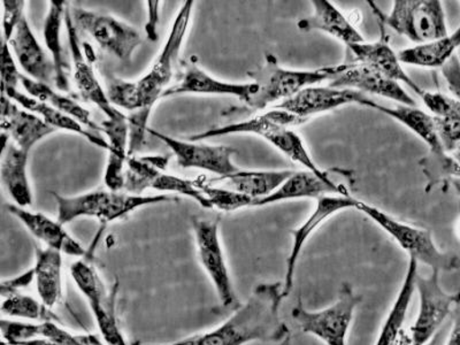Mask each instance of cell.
<instances>
[{
	"instance_id": "681fc988",
	"label": "cell",
	"mask_w": 460,
	"mask_h": 345,
	"mask_svg": "<svg viewBox=\"0 0 460 345\" xmlns=\"http://www.w3.org/2000/svg\"><path fill=\"white\" fill-rule=\"evenodd\" d=\"M395 345H412V342H411V338L408 332H402V334L400 338H398Z\"/></svg>"
},
{
	"instance_id": "484cf974",
	"label": "cell",
	"mask_w": 460,
	"mask_h": 345,
	"mask_svg": "<svg viewBox=\"0 0 460 345\" xmlns=\"http://www.w3.org/2000/svg\"><path fill=\"white\" fill-rule=\"evenodd\" d=\"M314 13L299 20V31L310 32L320 31L335 37L348 47L365 42L364 37L357 31L350 20L345 18L338 7L328 0H314Z\"/></svg>"
},
{
	"instance_id": "ab89813d",
	"label": "cell",
	"mask_w": 460,
	"mask_h": 345,
	"mask_svg": "<svg viewBox=\"0 0 460 345\" xmlns=\"http://www.w3.org/2000/svg\"><path fill=\"white\" fill-rule=\"evenodd\" d=\"M152 109L154 108H143L133 111L127 117V122H128L129 157H133L146 144L147 129H149L147 122H149Z\"/></svg>"
},
{
	"instance_id": "4dcf8cb0",
	"label": "cell",
	"mask_w": 460,
	"mask_h": 345,
	"mask_svg": "<svg viewBox=\"0 0 460 345\" xmlns=\"http://www.w3.org/2000/svg\"><path fill=\"white\" fill-rule=\"evenodd\" d=\"M5 96L14 101L16 104L22 105L29 112L40 115V118L52 128L72 131V133L88 139L93 146L101 147V149L110 150V143L106 139L94 133V131L84 129L80 122L74 120L73 118L60 112L47 102L37 101L36 98L20 93L19 90L5 94Z\"/></svg>"
},
{
	"instance_id": "cb8c5ba5",
	"label": "cell",
	"mask_w": 460,
	"mask_h": 345,
	"mask_svg": "<svg viewBox=\"0 0 460 345\" xmlns=\"http://www.w3.org/2000/svg\"><path fill=\"white\" fill-rule=\"evenodd\" d=\"M348 50L355 58L356 63L367 65L398 84L402 82L412 89L419 97L424 93L425 90L421 89L417 82L411 79L409 74L404 71L398 53L393 50L387 40L381 39L373 43L353 44L348 47Z\"/></svg>"
},
{
	"instance_id": "e575fe53",
	"label": "cell",
	"mask_w": 460,
	"mask_h": 345,
	"mask_svg": "<svg viewBox=\"0 0 460 345\" xmlns=\"http://www.w3.org/2000/svg\"><path fill=\"white\" fill-rule=\"evenodd\" d=\"M418 274V261L414 258H409L404 281H402L396 301L382 326L376 345H395L400 338L406 314H408L411 301H412L414 291H416Z\"/></svg>"
},
{
	"instance_id": "5b68a950",
	"label": "cell",
	"mask_w": 460,
	"mask_h": 345,
	"mask_svg": "<svg viewBox=\"0 0 460 345\" xmlns=\"http://www.w3.org/2000/svg\"><path fill=\"white\" fill-rule=\"evenodd\" d=\"M58 207L57 221L67 225L79 217H94L102 225L122 220L130 213L147 205L159 203H174L179 199L167 195L135 196L120 191L97 190L75 197H64L51 192Z\"/></svg>"
},
{
	"instance_id": "f6af8a7d",
	"label": "cell",
	"mask_w": 460,
	"mask_h": 345,
	"mask_svg": "<svg viewBox=\"0 0 460 345\" xmlns=\"http://www.w3.org/2000/svg\"><path fill=\"white\" fill-rule=\"evenodd\" d=\"M32 281H35L34 269L27 270V272L19 275V277L4 280L2 282V290H0V293H2V295L16 293V291H20L24 289V288H27Z\"/></svg>"
},
{
	"instance_id": "3957f363",
	"label": "cell",
	"mask_w": 460,
	"mask_h": 345,
	"mask_svg": "<svg viewBox=\"0 0 460 345\" xmlns=\"http://www.w3.org/2000/svg\"><path fill=\"white\" fill-rule=\"evenodd\" d=\"M306 120L280 109H273L264 114L254 115L248 120L230 123L223 127L204 131L190 137L192 142H200L212 137H226L233 134H252L266 139L275 149L305 167L307 171L320 176H328V172L320 170L309 150L298 134L290 129L293 126H301Z\"/></svg>"
},
{
	"instance_id": "e0dca14e",
	"label": "cell",
	"mask_w": 460,
	"mask_h": 345,
	"mask_svg": "<svg viewBox=\"0 0 460 345\" xmlns=\"http://www.w3.org/2000/svg\"><path fill=\"white\" fill-rule=\"evenodd\" d=\"M65 24L74 63V81H75L81 97L84 101L96 105L108 119L125 117V114L120 112V110L114 108L112 102H110L108 93L102 90V84L93 72V66L86 59L84 51H82L79 35H77V29L74 24L71 8L69 7L66 11Z\"/></svg>"
},
{
	"instance_id": "f35d334b",
	"label": "cell",
	"mask_w": 460,
	"mask_h": 345,
	"mask_svg": "<svg viewBox=\"0 0 460 345\" xmlns=\"http://www.w3.org/2000/svg\"><path fill=\"white\" fill-rule=\"evenodd\" d=\"M434 118L442 149L451 155L460 146V102L450 113Z\"/></svg>"
},
{
	"instance_id": "6da1fadb",
	"label": "cell",
	"mask_w": 460,
	"mask_h": 345,
	"mask_svg": "<svg viewBox=\"0 0 460 345\" xmlns=\"http://www.w3.org/2000/svg\"><path fill=\"white\" fill-rule=\"evenodd\" d=\"M285 299L283 282L261 283L248 301L215 330L179 342L163 345H245L252 342L281 343L290 331L280 318Z\"/></svg>"
},
{
	"instance_id": "8992f818",
	"label": "cell",
	"mask_w": 460,
	"mask_h": 345,
	"mask_svg": "<svg viewBox=\"0 0 460 345\" xmlns=\"http://www.w3.org/2000/svg\"><path fill=\"white\" fill-rule=\"evenodd\" d=\"M357 209L384 229L395 240L409 258L430 267L433 272H455L460 269V259L455 253L439 252L429 229L402 223L381 209L358 201Z\"/></svg>"
},
{
	"instance_id": "603a6c76",
	"label": "cell",
	"mask_w": 460,
	"mask_h": 345,
	"mask_svg": "<svg viewBox=\"0 0 460 345\" xmlns=\"http://www.w3.org/2000/svg\"><path fill=\"white\" fill-rule=\"evenodd\" d=\"M2 130L13 138L15 146L28 152L42 141L44 137L55 133L56 129L49 126L42 118L18 108L16 102L2 93Z\"/></svg>"
},
{
	"instance_id": "d590c367",
	"label": "cell",
	"mask_w": 460,
	"mask_h": 345,
	"mask_svg": "<svg viewBox=\"0 0 460 345\" xmlns=\"http://www.w3.org/2000/svg\"><path fill=\"white\" fill-rule=\"evenodd\" d=\"M20 84H22L29 96L36 98L37 101L47 102L60 112L73 118L74 120L80 122L82 126L88 127L89 130L102 133L101 126H98L93 120L89 111L82 108L79 102L72 100L71 97L57 93L49 84L32 80L29 76L23 75V74L20 76Z\"/></svg>"
},
{
	"instance_id": "5bb4252c",
	"label": "cell",
	"mask_w": 460,
	"mask_h": 345,
	"mask_svg": "<svg viewBox=\"0 0 460 345\" xmlns=\"http://www.w3.org/2000/svg\"><path fill=\"white\" fill-rule=\"evenodd\" d=\"M147 134L165 143L174 154L180 167L199 168L219 175L220 178L240 171L234 165L232 157L236 154L233 147L225 146H208L197 142L180 141L155 129H147Z\"/></svg>"
},
{
	"instance_id": "7bdbcfd3",
	"label": "cell",
	"mask_w": 460,
	"mask_h": 345,
	"mask_svg": "<svg viewBox=\"0 0 460 345\" xmlns=\"http://www.w3.org/2000/svg\"><path fill=\"white\" fill-rule=\"evenodd\" d=\"M442 73L450 93L454 94L455 100L460 102V60L457 55L443 66Z\"/></svg>"
},
{
	"instance_id": "bcb514c9",
	"label": "cell",
	"mask_w": 460,
	"mask_h": 345,
	"mask_svg": "<svg viewBox=\"0 0 460 345\" xmlns=\"http://www.w3.org/2000/svg\"><path fill=\"white\" fill-rule=\"evenodd\" d=\"M451 315H453V326L447 335L446 345H460V298L456 303Z\"/></svg>"
},
{
	"instance_id": "d6a6232c",
	"label": "cell",
	"mask_w": 460,
	"mask_h": 345,
	"mask_svg": "<svg viewBox=\"0 0 460 345\" xmlns=\"http://www.w3.org/2000/svg\"><path fill=\"white\" fill-rule=\"evenodd\" d=\"M67 7V3L65 0H52L43 31L45 44L50 52L53 65H55L56 86L60 92L65 93L69 92L68 64L65 60V51L63 43H61V28H63Z\"/></svg>"
},
{
	"instance_id": "f1b7e54d",
	"label": "cell",
	"mask_w": 460,
	"mask_h": 345,
	"mask_svg": "<svg viewBox=\"0 0 460 345\" xmlns=\"http://www.w3.org/2000/svg\"><path fill=\"white\" fill-rule=\"evenodd\" d=\"M34 269L40 301L53 309L64 299L63 253L52 249L36 248Z\"/></svg>"
},
{
	"instance_id": "30bf717a",
	"label": "cell",
	"mask_w": 460,
	"mask_h": 345,
	"mask_svg": "<svg viewBox=\"0 0 460 345\" xmlns=\"http://www.w3.org/2000/svg\"><path fill=\"white\" fill-rule=\"evenodd\" d=\"M71 275L77 289L84 295L92 310L104 343L129 345L118 323L117 309H115L117 289L114 288L112 291H109L94 266L84 259L74 262L71 267Z\"/></svg>"
},
{
	"instance_id": "d4e9b609",
	"label": "cell",
	"mask_w": 460,
	"mask_h": 345,
	"mask_svg": "<svg viewBox=\"0 0 460 345\" xmlns=\"http://www.w3.org/2000/svg\"><path fill=\"white\" fill-rule=\"evenodd\" d=\"M8 44L13 49L16 59L31 79L47 84L55 79V65L40 47L26 16H23Z\"/></svg>"
},
{
	"instance_id": "74e56055",
	"label": "cell",
	"mask_w": 460,
	"mask_h": 345,
	"mask_svg": "<svg viewBox=\"0 0 460 345\" xmlns=\"http://www.w3.org/2000/svg\"><path fill=\"white\" fill-rule=\"evenodd\" d=\"M195 184L207 197L212 208L224 212H234L244 208H253L254 199L229 188L211 186L207 178L195 179Z\"/></svg>"
},
{
	"instance_id": "f546056e",
	"label": "cell",
	"mask_w": 460,
	"mask_h": 345,
	"mask_svg": "<svg viewBox=\"0 0 460 345\" xmlns=\"http://www.w3.org/2000/svg\"><path fill=\"white\" fill-rule=\"evenodd\" d=\"M293 171H238L219 179H208V183H223L225 187L241 192L254 200L266 199L286 182Z\"/></svg>"
},
{
	"instance_id": "7a4b0ae2",
	"label": "cell",
	"mask_w": 460,
	"mask_h": 345,
	"mask_svg": "<svg viewBox=\"0 0 460 345\" xmlns=\"http://www.w3.org/2000/svg\"><path fill=\"white\" fill-rule=\"evenodd\" d=\"M194 5L192 0L182 4L166 43L149 73L137 81H125L117 77L110 80L108 97L114 106L133 112L143 108H154L164 96L174 77L175 63L186 39Z\"/></svg>"
},
{
	"instance_id": "52a82bcc",
	"label": "cell",
	"mask_w": 460,
	"mask_h": 345,
	"mask_svg": "<svg viewBox=\"0 0 460 345\" xmlns=\"http://www.w3.org/2000/svg\"><path fill=\"white\" fill-rule=\"evenodd\" d=\"M361 302L363 297L345 282L341 286L338 299L331 306L322 311H309L299 298L291 311V316L305 334L314 335L327 345H347L353 314Z\"/></svg>"
},
{
	"instance_id": "836d02e7",
	"label": "cell",
	"mask_w": 460,
	"mask_h": 345,
	"mask_svg": "<svg viewBox=\"0 0 460 345\" xmlns=\"http://www.w3.org/2000/svg\"><path fill=\"white\" fill-rule=\"evenodd\" d=\"M460 47V26L442 39L404 49L398 53L401 63L417 67L442 68Z\"/></svg>"
},
{
	"instance_id": "7c38bea8",
	"label": "cell",
	"mask_w": 460,
	"mask_h": 345,
	"mask_svg": "<svg viewBox=\"0 0 460 345\" xmlns=\"http://www.w3.org/2000/svg\"><path fill=\"white\" fill-rule=\"evenodd\" d=\"M416 289L420 305L409 335L412 345H426L441 330L447 315L453 312L456 303L459 301L460 291L447 294L439 285V273L433 270L429 278L418 274Z\"/></svg>"
},
{
	"instance_id": "f5cc1de1",
	"label": "cell",
	"mask_w": 460,
	"mask_h": 345,
	"mask_svg": "<svg viewBox=\"0 0 460 345\" xmlns=\"http://www.w3.org/2000/svg\"><path fill=\"white\" fill-rule=\"evenodd\" d=\"M290 336L289 338H287L286 340H283L281 343H279L278 345H290Z\"/></svg>"
},
{
	"instance_id": "1f68e13d",
	"label": "cell",
	"mask_w": 460,
	"mask_h": 345,
	"mask_svg": "<svg viewBox=\"0 0 460 345\" xmlns=\"http://www.w3.org/2000/svg\"><path fill=\"white\" fill-rule=\"evenodd\" d=\"M28 152L15 144H8L2 152V180L8 194L18 207L27 208L32 204L31 184L28 180Z\"/></svg>"
},
{
	"instance_id": "c3c4849f",
	"label": "cell",
	"mask_w": 460,
	"mask_h": 345,
	"mask_svg": "<svg viewBox=\"0 0 460 345\" xmlns=\"http://www.w3.org/2000/svg\"><path fill=\"white\" fill-rule=\"evenodd\" d=\"M447 339V330L442 327L426 345H446Z\"/></svg>"
},
{
	"instance_id": "2e32d148",
	"label": "cell",
	"mask_w": 460,
	"mask_h": 345,
	"mask_svg": "<svg viewBox=\"0 0 460 345\" xmlns=\"http://www.w3.org/2000/svg\"><path fill=\"white\" fill-rule=\"evenodd\" d=\"M330 86L388 98L400 105L417 106L416 101L402 89L398 82L388 79L376 69L363 64L340 65L339 71L331 80Z\"/></svg>"
},
{
	"instance_id": "60d3db41",
	"label": "cell",
	"mask_w": 460,
	"mask_h": 345,
	"mask_svg": "<svg viewBox=\"0 0 460 345\" xmlns=\"http://www.w3.org/2000/svg\"><path fill=\"white\" fill-rule=\"evenodd\" d=\"M2 93L8 94L18 90L22 73L16 67L13 56L10 52V44L4 40L2 49Z\"/></svg>"
},
{
	"instance_id": "d6986e66",
	"label": "cell",
	"mask_w": 460,
	"mask_h": 345,
	"mask_svg": "<svg viewBox=\"0 0 460 345\" xmlns=\"http://www.w3.org/2000/svg\"><path fill=\"white\" fill-rule=\"evenodd\" d=\"M0 330L8 345H90L89 335H73L56 322L31 323L2 319Z\"/></svg>"
},
{
	"instance_id": "7dc6e473",
	"label": "cell",
	"mask_w": 460,
	"mask_h": 345,
	"mask_svg": "<svg viewBox=\"0 0 460 345\" xmlns=\"http://www.w3.org/2000/svg\"><path fill=\"white\" fill-rule=\"evenodd\" d=\"M442 160L447 164V171L454 175L455 179L460 180V146L453 154L446 155Z\"/></svg>"
},
{
	"instance_id": "816d5d0a",
	"label": "cell",
	"mask_w": 460,
	"mask_h": 345,
	"mask_svg": "<svg viewBox=\"0 0 460 345\" xmlns=\"http://www.w3.org/2000/svg\"><path fill=\"white\" fill-rule=\"evenodd\" d=\"M456 235H457L460 240V219L457 221V224H456Z\"/></svg>"
},
{
	"instance_id": "b9f144b4",
	"label": "cell",
	"mask_w": 460,
	"mask_h": 345,
	"mask_svg": "<svg viewBox=\"0 0 460 345\" xmlns=\"http://www.w3.org/2000/svg\"><path fill=\"white\" fill-rule=\"evenodd\" d=\"M24 5H26V2L23 0H4L3 2L4 40L7 43L13 37L16 28L23 19Z\"/></svg>"
},
{
	"instance_id": "ba28073f",
	"label": "cell",
	"mask_w": 460,
	"mask_h": 345,
	"mask_svg": "<svg viewBox=\"0 0 460 345\" xmlns=\"http://www.w3.org/2000/svg\"><path fill=\"white\" fill-rule=\"evenodd\" d=\"M369 4L382 23L417 45L449 35L445 10L438 0H395L389 14L381 13Z\"/></svg>"
},
{
	"instance_id": "8fae6325",
	"label": "cell",
	"mask_w": 460,
	"mask_h": 345,
	"mask_svg": "<svg viewBox=\"0 0 460 345\" xmlns=\"http://www.w3.org/2000/svg\"><path fill=\"white\" fill-rule=\"evenodd\" d=\"M76 29L88 32L106 52L122 61H130L141 45V34L134 27L109 14L73 7L71 10Z\"/></svg>"
},
{
	"instance_id": "f907efd6",
	"label": "cell",
	"mask_w": 460,
	"mask_h": 345,
	"mask_svg": "<svg viewBox=\"0 0 460 345\" xmlns=\"http://www.w3.org/2000/svg\"><path fill=\"white\" fill-rule=\"evenodd\" d=\"M453 184H454V187L456 189V191H457L458 194L460 195V180L454 179Z\"/></svg>"
},
{
	"instance_id": "8d00e7d4",
	"label": "cell",
	"mask_w": 460,
	"mask_h": 345,
	"mask_svg": "<svg viewBox=\"0 0 460 345\" xmlns=\"http://www.w3.org/2000/svg\"><path fill=\"white\" fill-rule=\"evenodd\" d=\"M2 314L4 316L14 319L31 320V322H56L60 323L51 309L37 301L31 296L16 293L2 295Z\"/></svg>"
},
{
	"instance_id": "4316f807",
	"label": "cell",
	"mask_w": 460,
	"mask_h": 345,
	"mask_svg": "<svg viewBox=\"0 0 460 345\" xmlns=\"http://www.w3.org/2000/svg\"><path fill=\"white\" fill-rule=\"evenodd\" d=\"M360 105L395 119L396 121L402 123L422 139L429 146L431 155L437 158L445 157L446 154L442 149L441 142H439L434 115L418 109L417 106L400 105L397 108H389V106L377 104L376 102L369 100V98L361 102Z\"/></svg>"
},
{
	"instance_id": "ee69618b",
	"label": "cell",
	"mask_w": 460,
	"mask_h": 345,
	"mask_svg": "<svg viewBox=\"0 0 460 345\" xmlns=\"http://www.w3.org/2000/svg\"><path fill=\"white\" fill-rule=\"evenodd\" d=\"M146 4L147 6V22L146 24V36L151 42H157L159 39L157 28L159 23L160 2H158V0H149V2Z\"/></svg>"
},
{
	"instance_id": "44dd1931",
	"label": "cell",
	"mask_w": 460,
	"mask_h": 345,
	"mask_svg": "<svg viewBox=\"0 0 460 345\" xmlns=\"http://www.w3.org/2000/svg\"><path fill=\"white\" fill-rule=\"evenodd\" d=\"M8 213L22 221L24 227L34 235L37 240L48 245V249L56 250L67 256L85 258L86 250L75 238L69 235L64 225L59 221L50 219L43 213H34L28 209L10 204L6 207Z\"/></svg>"
},
{
	"instance_id": "83f0119b",
	"label": "cell",
	"mask_w": 460,
	"mask_h": 345,
	"mask_svg": "<svg viewBox=\"0 0 460 345\" xmlns=\"http://www.w3.org/2000/svg\"><path fill=\"white\" fill-rule=\"evenodd\" d=\"M102 133L109 137L108 165L104 174L105 186L113 191L125 187L126 164L128 160V122L127 117L106 119L101 125Z\"/></svg>"
},
{
	"instance_id": "4fadbf2b",
	"label": "cell",
	"mask_w": 460,
	"mask_h": 345,
	"mask_svg": "<svg viewBox=\"0 0 460 345\" xmlns=\"http://www.w3.org/2000/svg\"><path fill=\"white\" fill-rule=\"evenodd\" d=\"M197 253L209 281L215 287L217 298L224 307L237 305V297L226 262L219 235V223L209 220H192Z\"/></svg>"
},
{
	"instance_id": "ac0fdd59",
	"label": "cell",
	"mask_w": 460,
	"mask_h": 345,
	"mask_svg": "<svg viewBox=\"0 0 460 345\" xmlns=\"http://www.w3.org/2000/svg\"><path fill=\"white\" fill-rule=\"evenodd\" d=\"M367 94L351 89L332 88V86H309L303 89L290 100L275 105L274 109H280L296 115V117L309 120L314 115L328 112V111L341 108L348 104H361L367 100Z\"/></svg>"
},
{
	"instance_id": "9c48e42d",
	"label": "cell",
	"mask_w": 460,
	"mask_h": 345,
	"mask_svg": "<svg viewBox=\"0 0 460 345\" xmlns=\"http://www.w3.org/2000/svg\"><path fill=\"white\" fill-rule=\"evenodd\" d=\"M170 162L166 155H146L129 157L126 164L125 190L130 195L142 196L146 189L159 191L175 192L194 199L201 208H212L195 180L179 178L164 172Z\"/></svg>"
},
{
	"instance_id": "277c9868",
	"label": "cell",
	"mask_w": 460,
	"mask_h": 345,
	"mask_svg": "<svg viewBox=\"0 0 460 345\" xmlns=\"http://www.w3.org/2000/svg\"><path fill=\"white\" fill-rule=\"evenodd\" d=\"M339 71V66L323 67L314 71H296L281 67L273 55H266L265 64L256 71L249 72L253 84L258 86L257 93L252 94L244 102V110H229V113L259 112L269 108L270 105H278L291 97L296 96L303 89L320 84V82L332 80Z\"/></svg>"
},
{
	"instance_id": "9a60e30c",
	"label": "cell",
	"mask_w": 460,
	"mask_h": 345,
	"mask_svg": "<svg viewBox=\"0 0 460 345\" xmlns=\"http://www.w3.org/2000/svg\"><path fill=\"white\" fill-rule=\"evenodd\" d=\"M358 201L351 196L328 195L320 197L319 199H316L314 212L307 217L305 223L299 226L298 228L291 230L293 246H291L289 257L287 259L286 277L285 281H283L285 298L289 297L291 291L294 289L298 259L309 238L314 235L315 230L320 228V226L326 223L332 217L338 215L344 209L356 208Z\"/></svg>"
},
{
	"instance_id": "7402d4cb",
	"label": "cell",
	"mask_w": 460,
	"mask_h": 345,
	"mask_svg": "<svg viewBox=\"0 0 460 345\" xmlns=\"http://www.w3.org/2000/svg\"><path fill=\"white\" fill-rule=\"evenodd\" d=\"M328 195L350 196L343 184L334 182L328 176H320L311 171L294 172L290 178L266 199L253 201V208L280 203V201L302 199H319Z\"/></svg>"
},
{
	"instance_id": "ffe728a7",
	"label": "cell",
	"mask_w": 460,
	"mask_h": 345,
	"mask_svg": "<svg viewBox=\"0 0 460 345\" xmlns=\"http://www.w3.org/2000/svg\"><path fill=\"white\" fill-rule=\"evenodd\" d=\"M256 84H229L215 79L199 67L194 59L182 61V74L178 84L170 86L163 97H171L181 93L219 94L234 96L245 102L256 93Z\"/></svg>"
}]
</instances>
